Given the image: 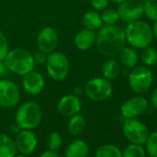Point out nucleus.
I'll return each instance as SVG.
<instances>
[{
  "label": "nucleus",
  "instance_id": "obj_1",
  "mask_svg": "<svg viewBox=\"0 0 157 157\" xmlns=\"http://www.w3.org/2000/svg\"><path fill=\"white\" fill-rule=\"evenodd\" d=\"M126 44L125 32L117 25L102 26L96 33V49L105 56L113 57L118 56Z\"/></svg>",
  "mask_w": 157,
  "mask_h": 157
},
{
  "label": "nucleus",
  "instance_id": "obj_2",
  "mask_svg": "<svg viewBox=\"0 0 157 157\" xmlns=\"http://www.w3.org/2000/svg\"><path fill=\"white\" fill-rule=\"evenodd\" d=\"M4 63L8 69L18 75L24 76L25 74L33 70L35 62L33 56L30 51L24 48H14L9 50Z\"/></svg>",
  "mask_w": 157,
  "mask_h": 157
},
{
  "label": "nucleus",
  "instance_id": "obj_3",
  "mask_svg": "<svg viewBox=\"0 0 157 157\" xmlns=\"http://www.w3.org/2000/svg\"><path fill=\"white\" fill-rule=\"evenodd\" d=\"M124 32L127 43L135 48L143 49L152 42V28L148 23L140 20L129 22Z\"/></svg>",
  "mask_w": 157,
  "mask_h": 157
},
{
  "label": "nucleus",
  "instance_id": "obj_4",
  "mask_svg": "<svg viewBox=\"0 0 157 157\" xmlns=\"http://www.w3.org/2000/svg\"><path fill=\"white\" fill-rule=\"evenodd\" d=\"M43 117L41 106L33 101L23 103L17 110L15 119L21 129H33L37 128Z\"/></svg>",
  "mask_w": 157,
  "mask_h": 157
},
{
  "label": "nucleus",
  "instance_id": "obj_5",
  "mask_svg": "<svg viewBox=\"0 0 157 157\" xmlns=\"http://www.w3.org/2000/svg\"><path fill=\"white\" fill-rule=\"evenodd\" d=\"M46 70L51 78L56 82L64 81L69 72V62L61 52H52L46 58Z\"/></svg>",
  "mask_w": 157,
  "mask_h": 157
},
{
  "label": "nucleus",
  "instance_id": "obj_6",
  "mask_svg": "<svg viewBox=\"0 0 157 157\" xmlns=\"http://www.w3.org/2000/svg\"><path fill=\"white\" fill-rule=\"evenodd\" d=\"M153 76L149 67L139 66L134 67L128 76V84L130 89L137 94L147 92L152 85Z\"/></svg>",
  "mask_w": 157,
  "mask_h": 157
},
{
  "label": "nucleus",
  "instance_id": "obj_7",
  "mask_svg": "<svg viewBox=\"0 0 157 157\" xmlns=\"http://www.w3.org/2000/svg\"><path fill=\"white\" fill-rule=\"evenodd\" d=\"M113 93V86L105 78H94L85 86V94L93 101L102 102L108 99Z\"/></svg>",
  "mask_w": 157,
  "mask_h": 157
},
{
  "label": "nucleus",
  "instance_id": "obj_8",
  "mask_svg": "<svg viewBox=\"0 0 157 157\" xmlns=\"http://www.w3.org/2000/svg\"><path fill=\"white\" fill-rule=\"evenodd\" d=\"M122 131L131 144L142 145L145 143L149 136V131L145 124L135 118H126Z\"/></svg>",
  "mask_w": 157,
  "mask_h": 157
},
{
  "label": "nucleus",
  "instance_id": "obj_9",
  "mask_svg": "<svg viewBox=\"0 0 157 157\" xmlns=\"http://www.w3.org/2000/svg\"><path fill=\"white\" fill-rule=\"evenodd\" d=\"M21 92L14 82L7 78L0 80V105L5 108H12L19 104Z\"/></svg>",
  "mask_w": 157,
  "mask_h": 157
},
{
  "label": "nucleus",
  "instance_id": "obj_10",
  "mask_svg": "<svg viewBox=\"0 0 157 157\" xmlns=\"http://www.w3.org/2000/svg\"><path fill=\"white\" fill-rule=\"evenodd\" d=\"M119 20L124 22H132L140 20L144 15L143 3L140 0H126L117 8Z\"/></svg>",
  "mask_w": 157,
  "mask_h": 157
},
{
  "label": "nucleus",
  "instance_id": "obj_11",
  "mask_svg": "<svg viewBox=\"0 0 157 157\" xmlns=\"http://www.w3.org/2000/svg\"><path fill=\"white\" fill-rule=\"evenodd\" d=\"M36 42L41 52L50 54L55 51L58 44V35L52 27H44L39 32Z\"/></svg>",
  "mask_w": 157,
  "mask_h": 157
},
{
  "label": "nucleus",
  "instance_id": "obj_12",
  "mask_svg": "<svg viewBox=\"0 0 157 157\" xmlns=\"http://www.w3.org/2000/svg\"><path fill=\"white\" fill-rule=\"evenodd\" d=\"M148 107V101L142 96H135L126 101L120 108L121 115L125 118H135L143 114Z\"/></svg>",
  "mask_w": 157,
  "mask_h": 157
},
{
  "label": "nucleus",
  "instance_id": "obj_13",
  "mask_svg": "<svg viewBox=\"0 0 157 157\" xmlns=\"http://www.w3.org/2000/svg\"><path fill=\"white\" fill-rule=\"evenodd\" d=\"M15 142L18 151L23 155H28L34 151L38 140L35 133L32 129H22L18 133Z\"/></svg>",
  "mask_w": 157,
  "mask_h": 157
},
{
  "label": "nucleus",
  "instance_id": "obj_14",
  "mask_svg": "<svg viewBox=\"0 0 157 157\" xmlns=\"http://www.w3.org/2000/svg\"><path fill=\"white\" fill-rule=\"evenodd\" d=\"M44 86V78L40 72L32 70L24 75L22 80V87L27 94L31 95H37L43 92Z\"/></svg>",
  "mask_w": 157,
  "mask_h": 157
},
{
  "label": "nucleus",
  "instance_id": "obj_15",
  "mask_svg": "<svg viewBox=\"0 0 157 157\" xmlns=\"http://www.w3.org/2000/svg\"><path fill=\"white\" fill-rule=\"evenodd\" d=\"M82 107L80 97L75 94L63 96L57 103V112L64 117H72L81 112Z\"/></svg>",
  "mask_w": 157,
  "mask_h": 157
},
{
  "label": "nucleus",
  "instance_id": "obj_16",
  "mask_svg": "<svg viewBox=\"0 0 157 157\" xmlns=\"http://www.w3.org/2000/svg\"><path fill=\"white\" fill-rule=\"evenodd\" d=\"M95 40L96 32L85 28L77 33L74 38V44L78 50L86 51L95 44Z\"/></svg>",
  "mask_w": 157,
  "mask_h": 157
},
{
  "label": "nucleus",
  "instance_id": "obj_17",
  "mask_svg": "<svg viewBox=\"0 0 157 157\" xmlns=\"http://www.w3.org/2000/svg\"><path fill=\"white\" fill-rule=\"evenodd\" d=\"M89 146L82 140L72 141L66 149V157H87L89 155Z\"/></svg>",
  "mask_w": 157,
  "mask_h": 157
},
{
  "label": "nucleus",
  "instance_id": "obj_18",
  "mask_svg": "<svg viewBox=\"0 0 157 157\" xmlns=\"http://www.w3.org/2000/svg\"><path fill=\"white\" fill-rule=\"evenodd\" d=\"M17 152L15 140L7 134H0V157H14Z\"/></svg>",
  "mask_w": 157,
  "mask_h": 157
},
{
  "label": "nucleus",
  "instance_id": "obj_19",
  "mask_svg": "<svg viewBox=\"0 0 157 157\" xmlns=\"http://www.w3.org/2000/svg\"><path fill=\"white\" fill-rule=\"evenodd\" d=\"M86 127V120L81 115H74L70 117V119L67 122V128L70 135L80 136L83 133Z\"/></svg>",
  "mask_w": 157,
  "mask_h": 157
},
{
  "label": "nucleus",
  "instance_id": "obj_20",
  "mask_svg": "<svg viewBox=\"0 0 157 157\" xmlns=\"http://www.w3.org/2000/svg\"><path fill=\"white\" fill-rule=\"evenodd\" d=\"M82 22L86 29L97 31L103 26L101 16L96 11H87L82 19Z\"/></svg>",
  "mask_w": 157,
  "mask_h": 157
},
{
  "label": "nucleus",
  "instance_id": "obj_21",
  "mask_svg": "<svg viewBox=\"0 0 157 157\" xmlns=\"http://www.w3.org/2000/svg\"><path fill=\"white\" fill-rule=\"evenodd\" d=\"M119 58H120V62L128 68H133L134 67L137 66L138 63V54L136 52V50L132 47H127L125 46L121 52L119 53Z\"/></svg>",
  "mask_w": 157,
  "mask_h": 157
},
{
  "label": "nucleus",
  "instance_id": "obj_22",
  "mask_svg": "<svg viewBox=\"0 0 157 157\" xmlns=\"http://www.w3.org/2000/svg\"><path fill=\"white\" fill-rule=\"evenodd\" d=\"M120 72V66L118 62L115 59H108L104 63L103 66V75L107 80H114Z\"/></svg>",
  "mask_w": 157,
  "mask_h": 157
},
{
  "label": "nucleus",
  "instance_id": "obj_23",
  "mask_svg": "<svg viewBox=\"0 0 157 157\" xmlns=\"http://www.w3.org/2000/svg\"><path fill=\"white\" fill-rule=\"evenodd\" d=\"M95 157H122V151L114 144H104L97 148Z\"/></svg>",
  "mask_w": 157,
  "mask_h": 157
},
{
  "label": "nucleus",
  "instance_id": "obj_24",
  "mask_svg": "<svg viewBox=\"0 0 157 157\" xmlns=\"http://www.w3.org/2000/svg\"><path fill=\"white\" fill-rule=\"evenodd\" d=\"M141 60L148 67L155 65L157 63V51L151 46L143 48L141 53Z\"/></svg>",
  "mask_w": 157,
  "mask_h": 157
},
{
  "label": "nucleus",
  "instance_id": "obj_25",
  "mask_svg": "<svg viewBox=\"0 0 157 157\" xmlns=\"http://www.w3.org/2000/svg\"><path fill=\"white\" fill-rule=\"evenodd\" d=\"M122 157H146V153L141 145L131 144L124 150Z\"/></svg>",
  "mask_w": 157,
  "mask_h": 157
},
{
  "label": "nucleus",
  "instance_id": "obj_26",
  "mask_svg": "<svg viewBox=\"0 0 157 157\" xmlns=\"http://www.w3.org/2000/svg\"><path fill=\"white\" fill-rule=\"evenodd\" d=\"M103 23L105 25H116L119 21V15L117 10L114 9H105L101 16Z\"/></svg>",
  "mask_w": 157,
  "mask_h": 157
},
{
  "label": "nucleus",
  "instance_id": "obj_27",
  "mask_svg": "<svg viewBox=\"0 0 157 157\" xmlns=\"http://www.w3.org/2000/svg\"><path fill=\"white\" fill-rule=\"evenodd\" d=\"M145 144L148 154L151 157H157V131L149 134Z\"/></svg>",
  "mask_w": 157,
  "mask_h": 157
},
{
  "label": "nucleus",
  "instance_id": "obj_28",
  "mask_svg": "<svg viewBox=\"0 0 157 157\" xmlns=\"http://www.w3.org/2000/svg\"><path fill=\"white\" fill-rule=\"evenodd\" d=\"M143 10L145 16L153 21H157V2L154 0H150V1L143 3Z\"/></svg>",
  "mask_w": 157,
  "mask_h": 157
},
{
  "label": "nucleus",
  "instance_id": "obj_29",
  "mask_svg": "<svg viewBox=\"0 0 157 157\" xmlns=\"http://www.w3.org/2000/svg\"><path fill=\"white\" fill-rule=\"evenodd\" d=\"M46 142H47V146L49 150L57 151L58 149H60L62 145V137L56 131L51 132L47 137Z\"/></svg>",
  "mask_w": 157,
  "mask_h": 157
},
{
  "label": "nucleus",
  "instance_id": "obj_30",
  "mask_svg": "<svg viewBox=\"0 0 157 157\" xmlns=\"http://www.w3.org/2000/svg\"><path fill=\"white\" fill-rule=\"evenodd\" d=\"M9 52V43L5 34L0 31V61H4Z\"/></svg>",
  "mask_w": 157,
  "mask_h": 157
},
{
  "label": "nucleus",
  "instance_id": "obj_31",
  "mask_svg": "<svg viewBox=\"0 0 157 157\" xmlns=\"http://www.w3.org/2000/svg\"><path fill=\"white\" fill-rule=\"evenodd\" d=\"M91 4L96 10H105L109 5V0H92Z\"/></svg>",
  "mask_w": 157,
  "mask_h": 157
},
{
  "label": "nucleus",
  "instance_id": "obj_32",
  "mask_svg": "<svg viewBox=\"0 0 157 157\" xmlns=\"http://www.w3.org/2000/svg\"><path fill=\"white\" fill-rule=\"evenodd\" d=\"M46 54L45 53H43L40 51V53H37L36 55L33 56V59H34V62L35 63H38V64H44L46 62Z\"/></svg>",
  "mask_w": 157,
  "mask_h": 157
},
{
  "label": "nucleus",
  "instance_id": "obj_33",
  "mask_svg": "<svg viewBox=\"0 0 157 157\" xmlns=\"http://www.w3.org/2000/svg\"><path fill=\"white\" fill-rule=\"evenodd\" d=\"M39 157H59V155L56 151L48 150V151H45L42 152Z\"/></svg>",
  "mask_w": 157,
  "mask_h": 157
},
{
  "label": "nucleus",
  "instance_id": "obj_34",
  "mask_svg": "<svg viewBox=\"0 0 157 157\" xmlns=\"http://www.w3.org/2000/svg\"><path fill=\"white\" fill-rule=\"evenodd\" d=\"M10 70L8 69L7 66L5 65L4 61H0V77H4L8 74Z\"/></svg>",
  "mask_w": 157,
  "mask_h": 157
},
{
  "label": "nucleus",
  "instance_id": "obj_35",
  "mask_svg": "<svg viewBox=\"0 0 157 157\" xmlns=\"http://www.w3.org/2000/svg\"><path fill=\"white\" fill-rule=\"evenodd\" d=\"M151 105L153 108L157 109V89H155L152 94H151Z\"/></svg>",
  "mask_w": 157,
  "mask_h": 157
},
{
  "label": "nucleus",
  "instance_id": "obj_36",
  "mask_svg": "<svg viewBox=\"0 0 157 157\" xmlns=\"http://www.w3.org/2000/svg\"><path fill=\"white\" fill-rule=\"evenodd\" d=\"M152 33H153V37L157 40V21H155V23L153 24Z\"/></svg>",
  "mask_w": 157,
  "mask_h": 157
},
{
  "label": "nucleus",
  "instance_id": "obj_37",
  "mask_svg": "<svg viewBox=\"0 0 157 157\" xmlns=\"http://www.w3.org/2000/svg\"><path fill=\"white\" fill-rule=\"evenodd\" d=\"M112 2H114V3H117V4H120V3H122V2H124V1H126V0H111Z\"/></svg>",
  "mask_w": 157,
  "mask_h": 157
},
{
  "label": "nucleus",
  "instance_id": "obj_38",
  "mask_svg": "<svg viewBox=\"0 0 157 157\" xmlns=\"http://www.w3.org/2000/svg\"><path fill=\"white\" fill-rule=\"evenodd\" d=\"M14 157H26V156L23 155V154H21V155H15Z\"/></svg>",
  "mask_w": 157,
  "mask_h": 157
},
{
  "label": "nucleus",
  "instance_id": "obj_39",
  "mask_svg": "<svg viewBox=\"0 0 157 157\" xmlns=\"http://www.w3.org/2000/svg\"><path fill=\"white\" fill-rule=\"evenodd\" d=\"M140 1H141L142 3H144V2H147V1H150V0H140Z\"/></svg>",
  "mask_w": 157,
  "mask_h": 157
}]
</instances>
